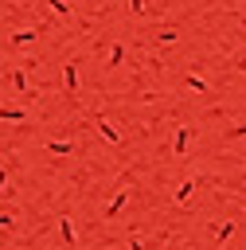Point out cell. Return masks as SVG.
Here are the masks:
<instances>
[{"mask_svg":"<svg viewBox=\"0 0 246 250\" xmlns=\"http://www.w3.org/2000/svg\"><path fill=\"white\" fill-rule=\"evenodd\" d=\"M176 39H180L176 27H160V31H156V43H176Z\"/></svg>","mask_w":246,"mask_h":250,"instance_id":"obj_11","label":"cell"},{"mask_svg":"<svg viewBox=\"0 0 246 250\" xmlns=\"http://www.w3.org/2000/svg\"><path fill=\"white\" fill-rule=\"evenodd\" d=\"M70 148H74V145H70V141H62V137H55V141H47V152H55V156H66Z\"/></svg>","mask_w":246,"mask_h":250,"instance_id":"obj_10","label":"cell"},{"mask_svg":"<svg viewBox=\"0 0 246 250\" xmlns=\"http://www.w3.org/2000/svg\"><path fill=\"white\" fill-rule=\"evenodd\" d=\"M230 234H234V223H223V227H215V238H219V242H223V238H230Z\"/></svg>","mask_w":246,"mask_h":250,"instance_id":"obj_14","label":"cell"},{"mask_svg":"<svg viewBox=\"0 0 246 250\" xmlns=\"http://www.w3.org/2000/svg\"><path fill=\"white\" fill-rule=\"evenodd\" d=\"M125 199H129V191H117V195L109 199V211H105V215H117V211L125 207Z\"/></svg>","mask_w":246,"mask_h":250,"instance_id":"obj_12","label":"cell"},{"mask_svg":"<svg viewBox=\"0 0 246 250\" xmlns=\"http://www.w3.org/2000/svg\"><path fill=\"white\" fill-rule=\"evenodd\" d=\"M125 4H129V12H133V16H144V0H125Z\"/></svg>","mask_w":246,"mask_h":250,"instance_id":"obj_16","label":"cell"},{"mask_svg":"<svg viewBox=\"0 0 246 250\" xmlns=\"http://www.w3.org/2000/svg\"><path fill=\"white\" fill-rule=\"evenodd\" d=\"M4 180H8V172H4V168H0V191H4Z\"/></svg>","mask_w":246,"mask_h":250,"instance_id":"obj_18","label":"cell"},{"mask_svg":"<svg viewBox=\"0 0 246 250\" xmlns=\"http://www.w3.org/2000/svg\"><path fill=\"white\" fill-rule=\"evenodd\" d=\"M35 39H39L35 27H16V31H8V47H12V51H20V47H27V43H35Z\"/></svg>","mask_w":246,"mask_h":250,"instance_id":"obj_2","label":"cell"},{"mask_svg":"<svg viewBox=\"0 0 246 250\" xmlns=\"http://www.w3.org/2000/svg\"><path fill=\"white\" fill-rule=\"evenodd\" d=\"M184 86H187L191 94H211V82H207V78H199V74H187V78H184Z\"/></svg>","mask_w":246,"mask_h":250,"instance_id":"obj_8","label":"cell"},{"mask_svg":"<svg viewBox=\"0 0 246 250\" xmlns=\"http://www.w3.org/2000/svg\"><path fill=\"white\" fill-rule=\"evenodd\" d=\"M191 188H195V180H191V176H187V180H184V184H180V191H176V199H180V203H184V199H187V195H191Z\"/></svg>","mask_w":246,"mask_h":250,"instance_id":"obj_13","label":"cell"},{"mask_svg":"<svg viewBox=\"0 0 246 250\" xmlns=\"http://www.w3.org/2000/svg\"><path fill=\"white\" fill-rule=\"evenodd\" d=\"M43 4H47V8L55 12V16H62V20H70V16H74V8H70L66 0H43Z\"/></svg>","mask_w":246,"mask_h":250,"instance_id":"obj_9","label":"cell"},{"mask_svg":"<svg viewBox=\"0 0 246 250\" xmlns=\"http://www.w3.org/2000/svg\"><path fill=\"white\" fill-rule=\"evenodd\" d=\"M94 129H98V133H102V137H105L109 145H121V133H117V129L109 125V117H102V113H98V117H94Z\"/></svg>","mask_w":246,"mask_h":250,"instance_id":"obj_5","label":"cell"},{"mask_svg":"<svg viewBox=\"0 0 246 250\" xmlns=\"http://www.w3.org/2000/svg\"><path fill=\"white\" fill-rule=\"evenodd\" d=\"M0 121H8V125H23V121H27V109H23V105L4 102V105H0Z\"/></svg>","mask_w":246,"mask_h":250,"instance_id":"obj_4","label":"cell"},{"mask_svg":"<svg viewBox=\"0 0 246 250\" xmlns=\"http://www.w3.org/2000/svg\"><path fill=\"white\" fill-rule=\"evenodd\" d=\"M230 137H246V121H238V125H230Z\"/></svg>","mask_w":246,"mask_h":250,"instance_id":"obj_17","label":"cell"},{"mask_svg":"<svg viewBox=\"0 0 246 250\" xmlns=\"http://www.w3.org/2000/svg\"><path fill=\"white\" fill-rule=\"evenodd\" d=\"M133 250H141V242H133Z\"/></svg>","mask_w":246,"mask_h":250,"instance_id":"obj_19","label":"cell"},{"mask_svg":"<svg viewBox=\"0 0 246 250\" xmlns=\"http://www.w3.org/2000/svg\"><path fill=\"white\" fill-rule=\"evenodd\" d=\"M62 90H66V98L78 94V62H62Z\"/></svg>","mask_w":246,"mask_h":250,"instance_id":"obj_3","label":"cell"},{"mask_svg":"<svg viewBox=\"0 0 246 250\" xmlns=\"http://www.w3.org/2000/svg\"><path fill=\"white\" fill-rule=\"evenodd\" d=\"M62 238H66V242H74V223H70V219H62Z\"/></svg>","mask_w":246,"mask_h":250,"instance_id":"obj_15","label":"cell"},{"mask_svg":"<svg viewBox=\"0 0 246 250\" xmlns=\"http://www.w3.org/2000/svg\"><path fill=\"white\" fill-rule=\"evenodd\" d=\"M8 82H12V90H16L20 98H35V86H31V74H27L23 66H8Z\"/></svg>","mask_w":246,"mask_h":250,"instance_id":"obj_1","label":"cell"},{"mask_svg":"<svg viewBox=\"0 0 246 250\" xmlns=\"http://www.w3.org/2000/svg\"><path fill=\"white\" fill-rule=\"evenodd\" d=\"M187 145H191V129H187V125H180V129H176V137H172V152H176V156H184V152H187Z\"/></svg>","mask_w":246,"mask_h":250,"instance_id":"obj_6","label":"cell"},{"mask_svg":"<svg viewBox=\"0 0 246 250\" xmlns=\"http://www.w3.org/2000/svg\"><path fill=\"white\" fill-rule=\"evenodd\" d=\"M125 62V43H109V55H105V66L113 70V66H121Z\"/></svg>","mask_w":246,"mask_h":250,"instance_id":"obj_7","label":"cell"}]
</instances>
